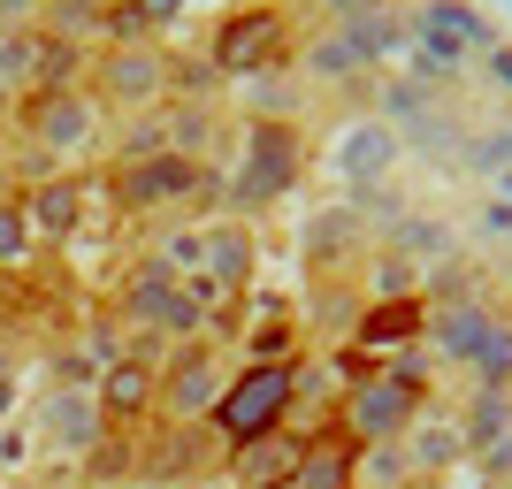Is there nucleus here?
Here are the masks:
<instances>
[{
  "label": "nucleus",
  "instance_id": "nucleus-1",
  "mask_svg": "<svg viewBox=\"0 0 512 489\" xmlns=\"http://www.w3.org/2000/svg\"><path fill=\"white\" fill-rule=\"evenodd\" d=\"M283 405H291V367H253L222 398V428H230L237 444H253V436H268V421H276Z\"/></svg>",
  "mask_w": 512,
  "mask_h": 489
},
{
  "label": "nucleus",
  "instance_id": "nucleus-2",
  "mask_svg": "<svg viewBox=\"0 0 512 489\" xmlns=\"http://www.w3.org/2000/svg\"><path fill=\"white\" fill-rule=\"evenodd\" d=\"M276 31H283L276 16H237V23H222V39H214V54H222L230 69H260V54L276 46Z\"/></svg>",
  "mask_w": 512,
  "mask_h": 489
},
{
  "label": "nucleus",
  "instance_id": "nucleus-3",
  "mask_svg": "<svg viewBox=\"0 0 512 489\" xmlns=\"http://www.w3.org/2000/svg\"><path fill=\"white\" fill-rule=\"evenodd\" d=\"M390 421H398V390H367V398H360V428H367V436H383Z\"/></svg>",
  "mask_w": 512,
  "mask_h": 489
}]
</instances>
